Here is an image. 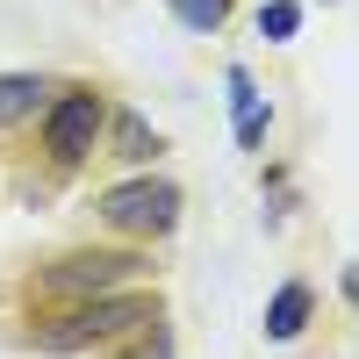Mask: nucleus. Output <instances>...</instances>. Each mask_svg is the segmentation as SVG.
<instances>
[{
	"mask_svg": "<svg viewBox=\"0 0 359 359\" xmlns=\"http://www.w3.org/2000/svg\"><path fill=\"white\" fill-rule=\"evenodd\" d=\"M137 323H158V302L151 294H94V302H72L65 316L36 323V352H86L101 338H123Z\"/></svg>",
	"mask_w": 359,
	"mask_h": 359,
	"instance_id": "f257e3e1",
	"label": "nucleus"
},
{
	"mask_svg": "<svg viewBox=\"0 0 359 359\" xmlns=\"http://www.w3.org/2000/svg\"><path fill=\"white\" fill-rule=\"evenodd\" d=\"M43 94H50V86H43L36 72H0V130L29 123V115L43 108Z\"/></svg>",
	"mask_w": 359,
	"mask_h": 359,
	"instance_id": "6e6552de",
	"label": "nucleus"
},
{
	"mask_svg": "<svg viewBox=\"0 0 359 359\" xmlns=\"http://www.w3.org/2000/svg\"><path fill=\"white\" fill-rule=\"evenodd\" d=\"M137 359H172V331H151V345H144Z\"/></svg>",
	"mask_w": 359,
	"mask_h": 359,
	"instance_id": "9b49d317",
	"label": "nucleus"
},
{
	"mask_svg": "<svg viewBox=\"0 0 359 359\" xmlns=\"http://www.w3.org/2000/svg\"><path fill=\"white\" fill-rule=\"evenodd\" d=\"M309 309H316V294H309V280H287L273 302H266V338L273 345H287V338H302V323H309Z\"/></svg>",
	"mask_w": 359,
	"mask_h": 359,
	"instance_id": "39448f33",
	"label": "nucleus"
},
{
	"mask_svg": "<svg viewBox=\"0 0 359 359\" xmlns=\"http://www.w3.org/2000/svg\"><path fill=\"white\" fill-rule=\"evenodd\" d=\"M108 144H115L108 158H123V165L158 158V130H144V115H137V108H115V115H108Z\"/></svg>",
	"mask_w": 359,
	"mask_h": 359,
	"instance_id": "423d86ee",
	"label": "nucleus"
},
{
	"mask_svg": "<svg viewBox=\"0 0 359 359\" xmlns=\"http://www.w3.org/2000/svg\"><path fill=\"white\" fill-rule=\"evenodd\" d=\"M294 29H302V8H294V0H266L259 8V36L266 43H287Z\"/></svg>",
	"mask_w": 359,
	"mask_h": 359,
	"instance_id": "9d476101",
	"label": "nucleus"
},
{
	"mask_svg": "<svg viewBox=\"0 0 359 359\" xmlns=\"http://www.w3.org/2000/svg\"><path fill=\"white\" fill-rule=\"evenodd\" d=\"M223 86H230V108H237V144H245V151H259V137H266V108H259L252 72H245V65H230Z\"/></svg>",
	"mask_w": 359,
	"mask_h": 359,
	"instance_id": "0eeeda50",
	"label": "nucleus"
},
{
	"mask_svg": "<svg viewBox=\"0 0 359 359\" xmlns=\"http://www.w3.org/2000/svg\"><path fill=\"white\" fill-rule=\"evenodd\" d=\"M165 8L180 15V29H194V36H208V29H223L230 0H165Z\"/></svg>",
	"mask_w": 359,
	"mask_h": 359,
	"instance_id": "1a4fd4ad",
	"label": "nucleus"
},
{
	"mask_svg": "<svg viewBox=\"0 0 359 359\" xmlns=\"http://www.w3.org/2000/svg\"><path fill=\"white\" fill-rule=\"evenodd\" d=\"M101 137H108V101L94 86H65V94L50 101V115H43V158L57 172H72L79 158H94Z\"/></svg>",
	"mask_w": 359,
	"mask_h": 359,
	"instance_id": "f03ea898",
	"label": "nucleus"
},
{
	"mask_svg": "<svg viewBox=\"0 0 359 359\" xmlns=\"http://www.w3.org/2000/svg\"><path fill=\"white\" fill-rule=\"evenodd\" d=\"M101 223L108 230H123V237H165L180 223V187L172 180H123V187H108L101 194Z\"/></svg>",
	"mask_w": 359,
	"mask_h": 359,
	"instance_id": "7ed1b4c3",
	"label": "nucleus"
},
{
	"mask_svg": "<svg viewBox=\"0 0 359 359\" xmlns=\"http://www.w3.org/2000/svg\"><path fill=\"white\" fill-rule=\"evenodd\" d=\"M144 266H151L144 252H72V259L43 266V273H36V287H43V294H72V302H94V294H108V287L137 280Z\"/></svg>",
	"mask_w": 359,
	"mask_h": 359,
	"instance_id": "20e7f679",
	"label": "nucleus"
}]
</instances>
